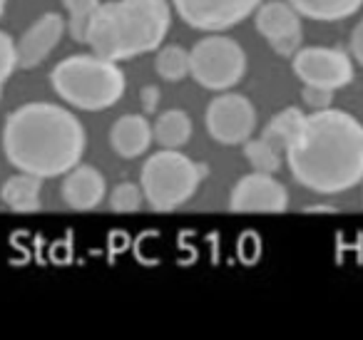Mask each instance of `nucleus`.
Segmentation results:
<instances>
[{"instance_id": "obj_25", "label": "nucleus", "mask_w": 363, "mask_h": 340, "mask_svg": "<svg viewBox=\"0 0 363 340\" xmlns=\"http://www.w3.org/2000/svg\"><path fill=\"white\" fill-rule=\"evenodd\" d=\"M160 100H162V92H160V87H157V85L142 87L140 102H142V110H145V115H155L157 107H160Z\"/></svg>"}, {"instance_id": "obj_3", "label": "nucleus", "mask_w": 363, "mask_h": 340, "mask_svg": "<svg viewBox=\"0 0 363 340\" xmlns=\"http://www.w3.org/2000/svg\"><path fill=\"white\" fill-rule=\"evenodd\" d=\"M172 28V0H102L85 45L115 62L157 52Z\"/></svg>"}, {"instance_id": "obj_21", "label": "nucleus", "mask_w": 363, "mask_h": 340, "mask_svg": "<svg viewBox=\"0 0 363 340\" xmlns=\"http://www.w3.org/2000/svg\"><path fill=\"white\" fill-rule=\"evenodd\" d=\"M100 3L102 0H62V6L67 11V33L75 42L85 45L87 28H90Z\"/></svg>"}, {"instance_id": "obj_10", "label": "nucleus", "mask_w": 363, "mask_h": 340, "mask_svg": "<svg viewBox=\"0 0 363 340\" xmlns=\"http://www.w3.org/2000/svg\"><path fill=\"white\" fill-rule=\"evenodd\" d=\"M301 18L289 0H264L254 13V28L277 55L294 57L303 40Z\"/></svg>"}, {"instance_id": "obj_26", "label": "nucleus", "mask_w": 363, "mask_h": 340, "mask_svg": "<svg viewBox=\"0 0 363 340\" xmlns=\"http://www.w3.org/2000/svg\"><path fill=\"white\" fill-rule=\"evenodd\" d=\"M348 52H351V57L358 62V65H363V21H358L356 28L351 30V40H348Z\"/></svg>"}, {"instance_id": "obj_19", "label": "nucleus", "mask_w": 363, "mask_h": 340, "mask_svg": "<svg viewBox=\"0 0 363 340\" xmlns=\"http://www.w3.org/2000/svg\"><path fill=\"white\" fill-rule=\"evenodd\" d=\"M155 72L164 82H182L192 77V57L182 45H164L157 50Z\"/></svg>"}, {"instance_id": "obj_20", "label": "nucleus", "mask_w": 363, "mask_h": 340, "mask_svg": "<svg viewBox=\"0 0 363 340\" xmlns=\"http://www.w3.org/2000/svg\"><path fill=\"white\" fill-rule=\"evenodd\" d=\"M244 157H247L249 166L254 171H264V174H277L281 169V159H284V152L279 147H274L269 140L264 137H257V140H247L244 142Z\"/></svg>"}, {"instance_id": "obj_4", "label": "nucleus", "mask_w": 363, "mask_h": 340, "mask_svg": "<svg viewBox=\"0 0 363 340\" xmlns=\"http://www.w3.org/2000/svg\"><path fill=\"white\" fill-rule=\"evenodd\" d=\"M52 92L72 110L102 112L125 97L127 77L120 62L97 52H82L60 60L50 72Z\"/></svg>"}, {"instance_id": "obj_28", "label": "nucleus", "mask_w": 363, "mask_h": 340, "mask_svg": "<svg viewBox=\"0 0 363 340\" xmlns=\"http://www.w3.org/2000/svg\"><path fill=\"white\" fill-rule=\"evenodd\" d=\"M6 6H8V0H0V16L6 13Z\"/></svg>"}, {"instance_id": "obj_13", "label": "nucleus", "mask_w": 363, "mask_h": 340, "mask_svg": "<svg viewBox=\"0 0 363 340\" xmlns=\"http://www.w3.org/2000/svg\"><path fill=\"white\" fill-rule=\"evenodd\" d=\"M62 201L72 211H92L107 199V181L97 166L77 164L62 176Z\"/></svg>"}, {"instance_id": "obj_27", "label": "nucleus", "mask_w": 363, "mask_h": 340, "mask_svg": "<svg viewBox=\"0 0 363 340\" xmlns=\"http://www.w3.org/2000/svg\"><path fill=\"white\" fill-rule=\"evenodd\" d=\"M308 211H333V206H308Z\"/></svg>"}, {"instance_id": "obj_15", "label": "nucleus", "mask_w": 363, "mask_h": 340, "mask_svg": "<svg viewBox=\"0 0 363 340\" xmlns=\"http://www.w3.org/2000/svg\"><path fill=\"white\" fill-rule=\"evenodd\" d=\"M43 181L40 176L16 169L0 186V201L16 214H33L43 206Z\"/></svg>"}, {"instance_id": "obj_8", "label": "nucleus", "mask_w": 363, "mask_h": 340, "mask_svg": "<svg viewBox=\"0 0 363 340\" xmlns=\"http://www.w3.org/2000/svg\"><path fill=\"white\" fill-rule=\"evenodd\" d=\"M294 75L301 80V85H316L326 90H341L348 87L356 77L351 52L338 50V47H298L291 57Z\"/></svg>"}, {"instance_id": "obj_1", "label": "nucleus", "mask_w": 363, "mask_h": 340, "mask_svg": "<svg viewBox=\"0 0 363 340\" xmlns=\"http://www.w3.org/2000/svg\"><path fill=\"white\" fill-rule=\"evenodd\" d=\"M286 164L294 179L313 194L353 189L363 181V125L333 107L311 112L286 149Z\"/></svg>"}, {"instance_id": "obj_17", "label": "nucleus", "mask_w": 363, "mask_h": 340, "mask_svg": "<svg viewBox=\"0 0 363 340\" xmlns=\"http://www.w3.org/2000/svg\"><path fill=\"white\" fill-rule=\"evenodd\" d=\"M303 18L316 23H338L356 16L363 0H289Z\"/></svg>"}, {"instance_id": "obj_29", "label": "nucleus", "mask_w": 363, "mask_h": 340, "mask_svg": "<svg viewBox=\"0 0 363 340\" xmlns=\"http://www.w3.org/2000/svg\"><path fill=\"white\" fill-rule=\"evenodd\" d=\"M3 87H6V85H0V100H3Z\"/></svg>"}, {"instance_id": "obj_7", "label": "nucleus", "mask_w": 363, "mask_h": 340, "mask_svg": "<svg viewBox=\"0 0 363 340\" xmlns=\"http://www.w3.org/2000/svg\"><path fill=\"white\" fill-rule=\"evenodd\" d=\"M204 125L217 144L239 147L257 132V107L247 95L232 90L219 92L207 105Z\"/></svg>"}, {"instance_id": "obj_22", "label": "nucleus", "mask_w": 363, "mask_h": 340, "mask_svg": "<svg viewBox=\"0 0 363 340\" xmlns=\"http://www.w3.org/2000/svg\"><path fill=\"white\" fill-rule=\"evenodd\" d=\"M107 201H110V209L117 214H135L142 209V204H147L142 184H135V181H120L107 194Z\"/></svg>"}, {"instance_id": "obj_23", "label": "nucleus", "mask_w": 363, "mask_h": 340, "mask_svg": "<svg viewBox=\"0 0 363 340\" xmlns=\"http://www.w3.org/2000/svg\"><path fill=\"white\" fill-rule=\"evenodd\" d=\"M18 67V40H13L11 33L0 30V85H6Z\"/></svg>"}, {"instance_id": "obj_18", "label": "nucleus", "mask_w": 363, "mask_h": 340, "mask_svg": "<svg viewBox=\"0 0 363 340\" xmlns=\"http://www.w3.org/2000/svg\"><path fill=\"white\" fill-rule=\"evenodd\" d=\"M303 122H306V115H303L298 107H284L281 112H277V115L269 120V125L264 127L262 137L272 142L274 147H279V149L284 152V157H286V149L298 137Z\"/></svg>"}, {"instance_id": "obj_9", "label": "nucleus", "mask_w": 363, "mask_h": 340, "mask_svg": "<svg viewBox=\"0 0 363 340\" xmlns=\"http://www.w3.org/2000/svg\"><path fill=\"white\" fill-rule=\"evenodd\" d=\"M264 0H172L184 26L202 33H224L257 13Z\"/></svg>"}, {"instance_id": "obj_11", "label": "nucleus", "mask_w": 363, "mask_h": 340, "mask_svg": "<svg viewBox=\"0 0 363 340\" xmlns=\"http://www.w3.org/2000/svg\"><path fill=\"white\" fill-rule=\"evenodd\" d=\"M229 209L237 214H281L289 209V189L274 174L252 169L232 186Z\"/></svg>"}, {"instance_id": "obj_12", "label": "nucleus", "mask_w": 363, "mask_h": 340, "mask_svg": "<svg viewBox=\"0 0 363 340\" xmlns=\"http://www.w3.org/2000/svg\"><path fill=\"white\" fill-rule=\"evenodd\" d=\"M67 33V18L60 13H43L21 38H18V65L23 70L43 65L52 55Z\"/></svg>"}, {"instance_id": "obj_14", "label": "nucleus", "mask_w": 363, "mask_h": 340, "mask_svg": "<svg viewBox=\"0 0 363 340\" xmlns=\"http://www.w3.org/2000/svg\"><path fill=\"white\" fill-rule=\"evenodd\" d=\"M155 142L152 122L145 115H122L110 127V147L120 159H140Z\"/></svg>"}, {"instance_id": "obj_2", "label": "nucleus", "mask_w": 363, "mask_h": 340, "mask_svg": "<svg viewBox=\"0 0 363 340\" xmlns=\"http://www.w3.org/2000/svg\"><path fill=\"white\" fill-rule=\"evenodd\" d=\"M87 149L85 125L55 102H26L3 125V154L18 171L40 179L65 176Z\"/></svg>"}, {"instance_id": "obj_16", "label": "nucleus", "mask_w": 363, "mask_h": 340, "mask_svg": "<svg viewBox=\"0 0 363 340\" xmlns=\"http://www.w3.org/2000/svg\"><path fill=\"white\" fill-rule=\"evenodd\" d=\"M192 117L184 110H167L152 122L155 142L162 149H182L192 140Z\"/></svg>"}, {"instance_id": "obj_5", "label": "nucleus", "mask_w": 363, "mask_h": 340, "mask_svg": "<svg viewBox=\"0 0 363 340\" xmlns=\"http://www.w3.org/2000/svg\"><path fill=\"white\" fill-rule=\"evenodd\" d=\"M204 174L207 169L182 149H160L145 159L140 184L147 204L160 214H169L197 194Z\"/></svg>"}, {"instance_id": "obj_6", "label": "nucleus", "mask_w": 363, "mask_h": 340, "mask_svg": "<svg viewBox=\"0 0 363 340\" xmlns=\"http://www.w3.org/2000/svg\"><path fill=\"white\" fill-rule=\"evenodd\" d=\"M192 77L197 85L212 92L234 90L247 75V52L234 38L224 33H207L189 50Z\"/></svg>"}, {"instance_id": "obj_24", "label": "nucleus", "mask_w": 363, "mask_h": 340, "mask_svg": "<svg viewBox=\"0 0 363 340\" xmlns=\"http://www.w3.org/2000/svg\"><path fill=\"white\" fill-rule=\"evenodd\" d=\"M301 100L306 107L316 110H328L333 102V90H326V87H316V85H303L301 90Z\"/></svg>"}]
</instances>
